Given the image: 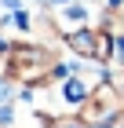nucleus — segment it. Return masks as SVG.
<instances>
[{"label": "nucleus", "mask_w": 124, "mask_h": 128, "mask_svg": "<svg viewBox=\"0 0 124 128\" xmlns=\"http://www.w3.org/2000/svg\"><path fill=\"white\" fill-rule=\"evenodd\" d=\"M66 99L69 102H80V99H84V84H80V80H69L66 84Z\"/></svg>", "instance_id": "1"}, {"label": "nucleus", "mask_w": 124, "mask_h": 128, "mask_svg": "<svg viewBox=\"0 0 124 128\" xmlns=\"http://www.w3.org/2000/svg\"><path fill=\"white\" fill-rule=\"evenodd\" d=\"M62 128H77V124H62Z\"/></svg>", "instance_id": "4"}, {"label": "nucleus", "mask_w": 124, "mask_h": 128, "mask_svg": "<svg viewBox=\"0 0 124 128\" xmlns=\"http://www.w3.org/2000/svg\"><path fill=\"white\" fill-rule=\"evenodd\" d=\"M0 99H7V84H0Z\"/></svg>", "instance_id": "3"}, {"label": "nucleus", "mask_w": 124, "mask_h": 128, "mask_svg": "<svg viewBox=\"0 0 124 128\" xmlns=\"http://www.w3.org/2000/svg\"><path fill=\"white\" fill-rule=\"evenodd\" d=\"M7 121H11V110H7V106H0V124H7Z\"/></svg>", "instance_id": "2"}]
</instances>
